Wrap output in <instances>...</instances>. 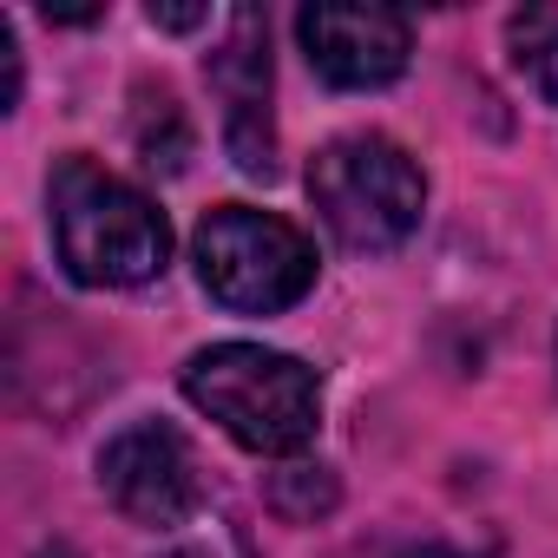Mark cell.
Returning <instances> with one entry per match:
<instances>
[{
	"label": "cell",
	"instance_id": "1",
	"mask_svg": "<svg viewBox=\"0 0 558 558\" xmlns=\"http://www.w3.org/2000/svg\"><path fill=\"white\" fill-rule=\"evenodd\" d=\"M47 204H53L60 263L86 290H138L171 263L165 210L93 158H60L47 178Z\"/></svg>",
	"mask_w": 558,
	"mask_h": 558
},
{
	"label": "cell",
	"instance_id": "2",
	"mask_svg": "<svg viewBox=\"0 0 558 558\" xmlns=\"http://www.w3.org/2000/svg\"><path fill=\"white\" fill-rule=\"evenodd\" d=\"M184 395L197 414H210L236 447L263 460H290L323 427V381L283 349L263 342H217L184 362Z\"/></svg>",
	"mask_w": 558,
	"mask_h": 558
},
{
	"label": "cell",
	"instance_id": "3",
	"mask_svg": "<svg viewBox=\"0 0 558 558\" xmlns=\"http://www.w3.org/2000/svg\"><path fill=\"white\" fill-rule=\"evenodd\" d=\"M310 197H316V210H323V223L336 230L342 250L381 256V250H401L421 230L427 178H421V165L395 138L349 132V138H336V145L316 151Z\"/></svg>",
	"mask_w": 558,
	"mask_h": 558
},
{
	"label": "cell",
	"instance_id": "4",
	"mask_svg": "<svg viewBox=\"0 0 558 558\" xmlns=\"http://www.w3.org/2000/svg\"><path fill=\"white\" fill-rule=\"evenodd\" d=\"M191 256H197V283L230 316H283L316 290V243L290 217H269L250 204L210 210L191 236Z\"/></svg>",
	"mask_w": 558,
	"mask_h": 558
},
{
	"label": "cell",
	"instance_id": "5",
	"mask_svg": "<svg viewBox=\"0 0 558 558\" xmlns=\"http://www.w3.org/2000/svg\"><path fill=\"white\" fill-rule=\"evenodd\" d=\"M99 486H106V499H112L132 525H145V532L184 525V519L197 512V499H204L197 453H191V440H184L178 427H165V421H138V427L112 434V440L99 447Z\"/></svg>",
	"mask_w": 558,
	"mask_h": 558
},
{
	"label": "cell",
	"instance_id": "6",
	"mask_svg": "<svg viewBox=\"0 0 558 558\" xmlns=\"http://www.w3.org/2000/svg\"><path fill=\"white\" fill-rule=\"evenodd\" d=\"M296 40L310 66L342 93H381L408 73L414 21L401 8H303Z\"/></svg>",
	"mask_w": 558,
	"mask_h": 558
},
{
	"label": "cell",
	"instance_id": "7",
	"mask_svg": "<svg viewBox=\"0 0 558 558\" xmlns=\"http://www.w3.org/2000/svg\"><path fill=\"white\" fill-rule=\"evenodd\" d=\"M210 93L223 106V145L236 158V171L250 178H276V119H269V34L256 8L230 14L223 47L210 53Z\"/></svg>",
	"mask_w": 558,
	"mask_h": 558
},
{
	"label": "cell",
	"instance_id": "8",
	"mask_svg": "<svg viewBox=\"0 0 558 558\" xmlns=\"http://www.w3.org/2000/svg\"><path fill=\"white\" fill-rule=\"evenodd\" d=\"M506 47H512V66L538 86V99L558 106V8H519L506 21Z\"/></svg>",
	"mask_w": 558,
	"mask_h": 558
},
{
	"label": "cell",
	"instance_id": "9",
	"mask_svg": "<svg viewBox=\"0 0 558 558\" xmlns=\"http://www.w3.org/2000/svg\"><path fill=\"white\" fill-rule=\"evenodd\" d=\"M269 499H276V512H283V519H316V512L336 506V480L323 466H290V473H276Z\"/></svg>",
	"mask_w": 558,
	"mask_h": 558
},
{
	"label": "cell",
	"instance_id": "10",
	"mask_svg": "<svg viewBox=\"0 0 558 558\" xmlns=\"http://www.w3.org/2000/svg\"><path fill=\"white\" fill-rule=\"evenodd\" d=\"M14 106H21V40L0 21V112H14Z\"/></svg>",
	"mask_w": 558,
	"mask_h": 558
},
{
	"label": "cell",
	"instance_id": "11",
	"mask_svg": "<svg viewBox=\"0 0 558 558\" xmlns=\"http://www.w3.org/2000/svg\"><path fill=\"white\" fill-rule=\"evenodd\" d=\"M204 21H210V8H158V0H151V27L191 34V27H204Z\"/></svg>",
	"mask_w": 558,
	"mask_h": 558
},
{
	"label": "cell",
	"instance_id": "12",
	"mask_svg": "<svg viewBox=\"0 0 558 558\" xmlns=\"http://www.w3.org/2000/svg\"><path fill=\"white\" fill-rule=\"evenodd\" d=\"M395 558H473V551H453V545H414V551H395Z\"/></svg>",
	"mask_w": 558,
	"mask_h": 558
},
{
	"label": "cell",
	"instance_id": "13",
	"mask_svg": "<svg viewBox=\"0 0 558 558\" xmlns=\"http://www.w3.org/2000/svg\"><path fill=\"white\" fill-rule=\"evenodd\" d=\"M165 558H210L204 545H178V551H165Z\"/></svg>",
	"mask_w": 558,
	"mask_h": 558
},
{
	"label": "cell",
	"instance_id": "14",
	"mask_svg": "<svg viewBox=\"0 0 558 558\" xmlns=\"http://www.w3.org/2000/svg\"><path fill=\"white\" fill-rule=\"evenodd\" d=\"M40 558H73V551H66V545H47V551H40Z\"/></svg>",
	"mask_w": 558,
	"mask_h": 558
}]
</instances>
